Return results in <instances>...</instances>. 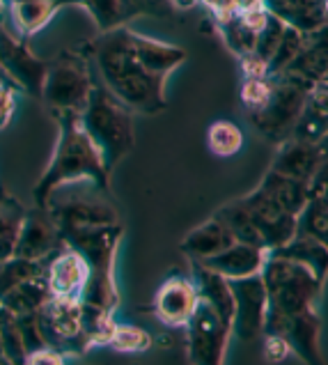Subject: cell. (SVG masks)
I'll use <instances>...</instances> for the list:
<instances>
[{
    "instance_id": "cell-45",
    "label": "cell",
    "mask_w": 328,
    "mask_h": 365,
    "mask_svg": "<svg viewBox=\"0 0 328 365\" xmlns=\"http://www.w3.org/2000/svg\"><path fill=\"white\" fill-rule=\"evenodd\" d=\"M324 14H326V21H328V0H324Z\"/></svg>"
},
{
    "instance_id": "cell-33",
    "label": "cell",
    "mask_w": 328,
    "mask_h": 365,
    "mask_svg": "<svg viewBox=\"0 0 328 365\" xmlns=\"http://www.w3.org/2000/svg\"><path fill=\"white\" fill-rule=\"evenodd\" d=\"M220 35H223L225 44L235 51L239 58H246L250 56L252 51H255V39H257V33H252L250 28L243 26V21L239 19V14L230 16L225 21H220Z\"/></svg>"
},
{
    "instance_id": "cell-43",
    "label": "cell",
    "mask_w": 328,
    "mask_h": 365,
    "mask_svg": "<svg viewBox=\"0 0 328 365\" xmlns=\"http://www.w3.org/2000/svg\"><path fill=\"white\" fill-rule=\"evenodd\" d=\"M200 3L207 5V9L216 16L218 24L237 14V0H200Z\"/></svg>"
},
{
    "instance_id": "cell-3",
    "label": "cell",
    "mask_w": 328,
    "mask_h": 365,
    "mask_svg": "<svg viewBox=\"0 0 328 365\" xmlns=\"http://www.w3.org/2000/svg\"><path fill=\"white\" fill-rule=\"evenodd\" d=\"M262 280L267 287L264 333H280L289 319L314 310L324 287V280L317 278L308 267L278 253H269L262 267Z\"/></svg>"
},
{
    "instance_id": "cell-7",
    "label": "cell",
    "mask_w": 328,
    "mask_h": 365,
    "mask_svg": "<svg viewBox=\"0 0 328 365\" xmlns=\"http://www.w3.org/2000/svg\"><path fill=\"white\" fill-rule=\"evenodd\" d=\"M94 78L90 71V58L83 53H62L46 62V76L39 99L51 113L73 110L81 113L90 99Z\"/></svg>"
},
{
    "instance_id": "cell-5",
    "label": "cell",
    "mask_w": 328,
    "mask_h": 365,
    "mask_svg": "<svg viewBox=\"0 0 328 365\" xmlns=\"http://www.w3.org/2000/svg\"><path fill=\"white\" fill-rule=\"evenodd\" d=\"M81 120L108 170H113L133 150V110L115 97L103 83L94 81L90 99L81 110Z\"/></svg>"
},
{
    "instance_id": "cell-6",
    "label": "cell",
    "mask_w": 328,
    "mask_h": 365,
    "mask_svg": "<svg viewBox=\"0 0 328 365\" xmlns=\"http://www.w3.org/2000/svg\"><path fill=\"white\" fill-rule=\"evenodd\" d=\"M44 207L60 232L73 230V227L120 223L118 207L108 197V189L90 180L69 182L53 189Z\"/></svg>"
},
{
    "instance_id": "cell-24",
    "label": "cell",
    "mask_w": 328,
    "mask_h": 365,
    "mask_svg": "<svg viewBox=\"0 0 328 365\" xmlns=\"http://www.w3.org/2000/svg\"><path fill=\"white\" fill-rule=\"evenodd\" d=\"M271 253H278V255H285V257L305 264L319 280H326V276H328V246L319 237L299 232L292 242H287L276 250H271Z\"/></svg>"
},
{
    "instance_id": "cell-19",
    "label": "cell",
    "mask_w": 328,
    "mask_h": 365,
    "mask_svg": "<svg viewBox=\"0 0 328 365\" xmlns=\"http://www.w3.org/2000/svg\"><path fill=\"white\" fill-rule=\"evenodd\" d=\"M280 74H289L317 86L328 78V24L305 33V44Z\"/></svg>"
},
{
    "instance_id": "cell-13",
    "label": "cell",
    "mask_w": 328,
    "mask_h": 365,
    "mask_svg": "<svg viewBox=\"0 0 328 365\" xmlns=\"http://www.w3.org/2000/svg\"><path fill=\"white\" fill-rule=\"evenodd\" d=\"M232 297H235V322L232 333L250 345L260 342L264 336V319H267V287L262 274L230 280Z\"/></svg>"
},
{
    "instance_id": "cell-35",
    "label": "cell",
    "mask_w": 328,
    "mask_h": 365,
    "mask_svg": "<svg viewBox=\"0 0 328 365\" xmlns=\"http://www.w3.org/2000/svg\"><path fill=\"white\" fill-rule=\"evenodd\" d=\"M305 44V33L299 28H292L287 26L282 33V39L276 48V53H273L271 62H269V74H280V71L289 65V62L299 56V51L303 48Z\"/></svg>"
},
{
    "instance_id": "cell-4",
    "label": "cell",
    "mask_w": 328,
    "mask_h": 365,
    "mask_svg": "<svg viewBox=\"0 0 328 365\" xmlns=\"http://www.w3.org/2000/svg\"><path fill=\"white\" fill-rule=\"evenodd\" d=\"M122 235V223L73 227V230L62 232L65 244L78 250L90 269V278L83 287L81 301L108 312H113L120 304L118 285H115V255H118Z\"/></svg>"
},
{
    "instance_id": "cell-44",
    "label": "cell",
    "mask_w": 328,
    "mask_h": 365,
    "mask_svg": "<svg viewBox=\"0 0 328 365\" xmlns=\"http://www.w3.org/2000/svg\"><path fill=\"white\" fill-rule=\"evenodd\" d=\"M198 3H200V0H170V5L179 7V9H190V7H195Z\"/></svg>"
},
{
    "instance_id": "cell-40",
    "label": "cell",
    "mask_w": 328,
    "mask_h": 365,
    "mask_svg": "<svg viewBox=\"0 0 328 365\" xmlns=\"http://www.w3.org/2000/svg\"><path fill=\"white\" fill-rule=\"evenodd\" d=\"M262 354L269 363H282L292 354V347L280 333H264L262 336Z\"/></svg>"
},
{
    "instance_id": "cell-11",
    "label": "cell",
    "mask_w": 328,
    "mask_h": 365,
    "mask_svg": "<svg viewBox=\"0 0 328 365\" xmlns=\"http://www.w3.org/2000/svg\"><path fill=\"white\" fill-rule=\"evenodd\" d=\"M0 67L5 71L9 86L28 92L30 97L41 95L46 76V62L39 60L28 48L24 37L12 35L0 21Z\"/></svg>"
},
{
    "instance_id": "cell-27",
    "label": "cell",
    "mask_w": 328,
    "mask_h": 365,
    "mask_svg": "<svg viewBox=\"0 0 328 365\" xmlns=\"http://www.w3.org/2000/svg\"><path fill=\"white\" fill-rule=\"evenodd\" d=\"M26 212L28 210L12 193L0 189V262L14 257L16 239L21 232V225H24Z\"/></svg>"
},
{
    "instance_id": "cell-2",
    "label": "cell",
    "mask_w": 328,
    "mask_h": 365,
    "mask_svg": "<svg viewBox=\"0 0 328 365\" xmlns=\"http://www.w3.org/2000/svg\"><path fill=\"white\" fill-rule=\"evenodd\" d=\"M53 118H56L58 124V143L44 175L35 184L33 197L37 207H44L48 193L62 184L90 180L103 186V189H108L111 177V170L106 168L97 145L92 143L86 127H83L81 113L58 110L53 113Z\"/></svg>"
},
{
    "instance_id": "cell-18",
    "label": "cell",
    "mask_w": 328,
    "mask_h": 365,
    "mask_svg": "<svg viewBox=\"0 0 328 365\" xmlns=\"http://www.w3.org/2000/svg\"><path fill=\"white\" fill-rule=\"evenodd\" d=\"M269 253L271 250H267V248L235 242L225 250H220V253L205 257V259H195V262H200L211 271H216V274H220L227 280H235V278L262 274V267L267 262Z\"/></svg>"
},
{
    "instance_id": "cell-41",
    "label": "cell",
    "mask_w": 328,
    "mask_h": 365,
    "mask_svg": "<svg viewBox=\"0 0 328 365\" xmlns=\"http://www.w3.org/2000/svg\"><path fill=\"white\" fill-rule=\"evenodd\" d=\"M170 7V0H122L124 19L135 14H168Z\"/></svg>"
},
{
    "instance_id": "cell-8",
    "label": "cell",
    "mask_w": 328,
    "mask_h": 365,
    "mask_svg": "<svg viewBox=\"0 0 328 365\" xmlns=\"http://www.w3.org/2000/svg\"><path fill=\"white\" fill-rule=\"evenodd\" d=\"M312 88V83L303 78L289 74H273V92L269 103L255 115H248L252 127L273 143H282L285 138H289Z\"/></svg>"
},
{
    "instance_id": "cell-34",
    "label": "cell",
    "mask_w": 328,
    "mask_h": 365,
    "mask_svg": "<svg viewBox=\"0 0 328 365\" xmlns=\"http://www.w3.org/2000/svg\"><path fill=\"white\" fill-rule=\"evenodd\" d=\"M108 347H113L120 354H143L152 347V338H150V333L140 327L118 324L111 342H108Z\"/></svg>"
},
{
    "instance_id": "cell-20",
    "label": "cell",
    "mask_w": 328,
    "mask_h": 365,
    "mask_svg": "<svg viewBox=\"0 0 328 365\" xmlns=\"http://www.w3.org/2000/svg\"><path fill=\"white\" fill-rule=\"evenodd\" d=\"M292 138L322 143L328 138V81L317 83L310 90L305 106L292 129Z\"/></svg>"
},
{
    "instance_id": "cell-22",
    "label": "cell",
    "mask_w": 328,
    "mask_h": 365,
    "mask_svg": "<svg viewBox=\"0 0 328 365\" xmlns=\"http://www.w3.org/2000/svg\"><path fill=\"white\" fill-rule=\"evenodd\" d=\"M69 3L76 0H9V16L14 21L16 35L26 39L39 33L58 9Z\"/></svg>"
},
{
    "instance_id": "cell-28",
    "label": "cell",
    "mask_w": 328,
    "mask_h": 365,
    "mask_svg": "<svg viewBox=\"0 0 328 365\" xmlns=\"http://www.w3.org/2000/svg\"><path fill=\"white\" fill-rule=\"evenodd\" d=\"M218 221H223L227 225V230L232 232V237L237 239V242H243V244H250V246H260V248H267L262 242V235L252 223L250 214L246 212V207L241 205V200H235V202H227L223 205L220 210L214 214ZM269 250V248H267Z\"/></svg>"
},
{
    "instance_id": "cell-37",
    "label": "cell",
    "mask_w": 328,
    "mask_h": 365,
    "mask_svg": "<svg viewBox=\"0 0 328 365\" xmlns=\"http://www.w3.org/2000/svg\"><path fill=\"white\" fill-rule=\"evenodd\" d=\"M78 5H83L90 12V16L97 21L99 30H111L115 26L124 24V9L122 0H76Z\"/></svg>"
},
{
    "instance_id": "cell-16",
    "label": "cell",
    "mask_w": 328,
    "mask_h": 365,
    "mask_svg": "<svg viewBox=\"0 0 328 365\" xmlns=\"http://www.w3.org/2000/svg\"><path fill=\"white\" fill-rule=\"evenodd\" d=\"M200 304L198 287L190 278H168L154 297V315L170 329H184Z\"/></svg>"
},
{
    "instance_id": "cell-46",
    "label": "cell",
    "mask_w": 328,
    "mask_h": 365,
    "mask_svg": "<svg viewBox=\"0 0 328 365\" xmlns=\"http://www.w3.org/2000/svg\"><path fill=\"white\" fill-rule=\"evenodd\" d=\"M0 81H3V83H7V78H5V71H3V67H0Z\"/></svg>"
},
{
    "instance_id": "cell-1",
    "label": "cell",
    "mask_w": 328,
    "mask_h": 365,
    "mask_svg": "<svg viewBox=\"0 0 328 365\" xmlns=\"http://www.w3.org/2000/svg\"><path fill=\"white\" fill-rule=\"evenodd\" d=\"M86 51L103 86L131 110L145 115H156L168 106L165 83L186 60L184 48L138 35L126 26L103 30Z\"/></svg>"
},
{
    "instance_id": "cell-25",
    "label": "cell",
    "mask_w": 328,
    "mask_h": 365,
    "mask_svg": "<svg viewBox=\"0 0 328 365\" xmlns=\"http://www.w3.org/2000/svg\"><path fill=\"white\" fill-rule=\"evenodd\" d=\"M51 299V292L46 285L44 274L33 276L21 280L16 287H12L7 294L0 299V308L9 310L12 315H30V312H37L41 306Z\"/></svg>"
},
{
    "instance_id": "cell-17",
    "label": "cell",
    "mask_w": 328,
    "mask_h": 365,
    "mask_svg": "<svg viewBox=\"0 0 328 365\" xmlns=\"http://www.w3.org/2000/svg\"><path fill=\"white\" fill-rule=\"evenodd\" d=\"M324 156H326V150L322 143H308V140L292 138L289 135V138H285L280 143V150L271 163V170L310 184L317 168H319L324 161Z\"/></svg>"
},
{
    "instance_id": "cell-26",
    "label": "cell",
    "mask_w": 328,
    "mask_h": 365,
    "mask_svg": "<svg viewBox=\"0 0 328 365\" xmlns=\"http://www.w3.org/2000/svg\"><path fill=\"white\" fill-rule=\"evenodd\" d=\"M260 186L271 197H276L285 210L292 212L294 216H299L310 200V184L308 182L294 180V177L280 175L276 170H269L267 175H264Z\"/></svg>"
},
{
    "instance_id": "cell-38",
    "label": "cell",
    "mask_w": 328,
    "mask_h": 365,
    "mask_svg": "<svg viewBox=\"0 0 328 365\" xmlns=\"http://www.w3.org/2000/svg\"><path fill=\"white\" fill-rule=\"evenodd\" d=\"M285 28H287V24H285L282 19H278L276 14H271L269 21H267V26H264L260 33H257V39H255V51H252L250 56H255L260 60H264L269 65L273 53H276V48L280 44V39H282V33H285Z\"/></svg>"
},
{
    "instance_id": "cell-31",
    "label": "cell",
    "mask_w": 328,
    "mask_h": 365,
    "mask_svg": "<svg viewBox=\"0 0 328 365\" xmlns=\"http://www.w3.org/2000/svg\"><path fill=\"white\" fill-rule=\"evenodd\" d=\"M44 264L46 262H35V259H24L16 255L3 259V262H0V299L12 287H16L21 280L44 274Z\"/></svg>"
},
{
    "instance_id": "cell-42",
    "label": "cell",
    "mask_w": 328,
    "mask_h": 365,
    "mask_svg": "<svg viewBox=\"0 0 328 365\" xmlns=\"http://www.w3.org/2000/svg\"><path fill=\"white\" fill-rule=\"evenodd\" d=\"M16 108V88L9 83H0V131L9 127Z\"/></svg>"
},
{
    "instance_id": "cell-36",
    "label": "cell",
    "mask_w": 328,
    "mask_h": 365,
    "mask_svg": "<svg viewBox=\"0 0 328 365\" xmlns=\"http://www.w3.org/2000/svg\"><path fill=\"white\" fill-rule=\"evenodd\" d=\"M273 92V74L269 76H257V78H246L241 86V101L246 106L248 115H255L269 103Z\"/></svg>"
},
{
    "instance_id": "cell-48",
    "label": "cell",
    "mask_w": 328,
    "mask_h": 365,
    "mask_svg": "<svg viewBox=\"0 0 328 365\" xmlns=\"http://www.w3.org/2000/svg\"><path fill=\"white\" fill-rule=\"evenodd\" d=\"M0 83H3V81H0Z\"/></svg>"
},
{
    "instance_id": "cell-14",
    "label": "cell",
    "mask_w": 328,
    "mask_h": 365,
    "mask_svg": "<svg viewBox=\"0 0 328 365\" xmlns=\"http://www.w3.org/2000/svg\"><path fill=\"white\" fill-rule=\"evenodd\" d=\"M65 246L60 227L46 212V207H33L26 212L24 225L16 239L14 255L24 259H35V262H46L58 248Z\"/></svg>"
},
{
    "instance_id": "cell-47",
    "label": "cell",
    "mask_w": 328,
    "mask_h": 365,
    "mask_svg": "<svg viewBox=\"0 0 328 365\" xmlns=\"http://www.w3.org/2000/svg\"><path fill=\"white\" fill-rule=\"evenodd\" d=\"M0 12H3V0H0Z\"/></svg>"
},
{
    "instance_id": "cell-15",
    "label": "cell",
    "mask_w": 328,
    "mask_h": 365,
    "mask_svg": "<svg viewBox=\"0 0 328 365\" xmlns=\"http://www.w3.org/2000/svg\"><path fill=\"white\" fill-rule=\"evenodd\" d=\"M44 278L51 297L81 299L83 287H86L90 278V269L78 250H73L65 244L46 259Z\"/></svg>"
},
{
    "instance_id": "cell-39",
    "label": "cell",
    "mask_w": 328,
    "mask_h": 365,
    "mask_svg": "<svg viewBox=\"0 0 328 365\" xmlns=\"http://www.w3.org/2000/svg\"><path fill=\"white\" fill-rule=\"evenodd\" d=\"M16 322H19V331H21V340H24L26 354H33V351L48 347L46 340H44V333H41V327H39L37 312H30V315H19Z\"/></svg>"
},
{
    "instance_id": "cell-9",
    "label": "cell",
    "mask_w": 328,
    "mask_h": 365,
    "mask_svg": "<svg viewBox=\"0 0 328 365\" xmlns=\"http://www.w3.org/2000/svg\"><path fill=\"white\" fill-rule=\"evenodd\" d=\"M37 319L46 345L65 354L67 359L81 356L90 349L86 329H83V304L81 299L51 297L37 310Z\"/></svg>"
},
{
    "instance_id": "cell-10",
    "label": "cell",
    "mask_w": 328,
    "mask_h": 365,
    "mask_svg": "<svg viewBox=\"0 0 328 365\" xmlns=\"http://www.w3.org/2000/svg\"><path fill=\"white\" fill-rule=\"evenodd\" d=\"M186 329L188 361L198 365H218L225 361L232 329L216 315V310L200 301Z\"/></svg>"
},
{
    "instance_id": "cell-12",
    "label": "cell",
    "mask_w": 328,
    "mask_h": 365,
    "mask_svg": "<svg viewBox=\"0 0 328 365\" xmlns=\"http://www.w3.org/2000/svg\"><path fill=\"white\" fill-rule=\"evenodd\" d=\"M239 200L246 207L252 223H255V227L262 235L264 246L269 250L285 246L299 235V216H294L292 212L285 210L276 197H271L262 186L239 197Z\"/></svg>"
},
{
    "instance_id": "cell-30",
    "label": "cell",
    "mask_w": 328,
    "mask_h": 365,
    "mask_svg": "<svg viewBox=\"0 0 328 365\" xmlns=\"http://www.w3.org/2000/svg\"><path fill=\"white\" fill-rule=\"evenodd\" d=\"M0 354L5 363H26V347L21 340L16 315L0 308Z\"/></svg>"
},
{
    "instance_id": "cell-32",
    "label": "cell",
    "mask_w": 328,
    "mask_h": 365,
    "mask_svg": "<svg viewBox=\"0 0 328 365\" xmlns=\"http://www.w3.org/2000/svg\"><path fill=\"white\" fill-rule=\"evenodd\" d=\"M299 232L319 237L328 246V197H310L299 214Z\"/></svg>"
},
{
    "instance_id": "cell-21",
    "label": "cell",
    "mask_w": 328,
    "mask_h": 365,
    "mask_svg": "<svg viewBox=\"0 0 328 365\" xmlns=\"http://www.w3.org/2000/svg\"><path fill=\"white\" fill-rule=\"evenodd\" d=\"M235 242L237 239L232 237L227 225L223 221H218L216 216H211L207 223L198 225L195 230H190L184 237L182 250L188 255V259H205V257L220 253V250H225Z\"/></svg>"
},
{
    "instance_id": "cell-23",
    "label": "cell",
    "mask_w": 328,
    "mask_h": 365,
    "mask_svg": "<svg viewBox=\"0 0 328 365\" xmlns=\"http://www.w3.org/2000/svg\"><path fill=\"white\" fill-rule=\"evenodd\" d=\"M264 5L271 14H276L287 26L299 28L303 33L328 24L324 14V0H264Z\"/></svg>"
},
{
    "instance_id": "cell-29",
    "label": "cell",
    "mask_w": 328,
    "mask_h": 365,
    "mask_svg": "<svg viewBox=\"0 0 328 365\" xmlns=\"http://www.w3.org/2000/svg\"><path fill=\"white\" fill-rule=\"evenodd\" d=\"M207 145L216 156H235L243 148V131L230 120H218L207 131Z\"/></svg>"
}]
</instances>
